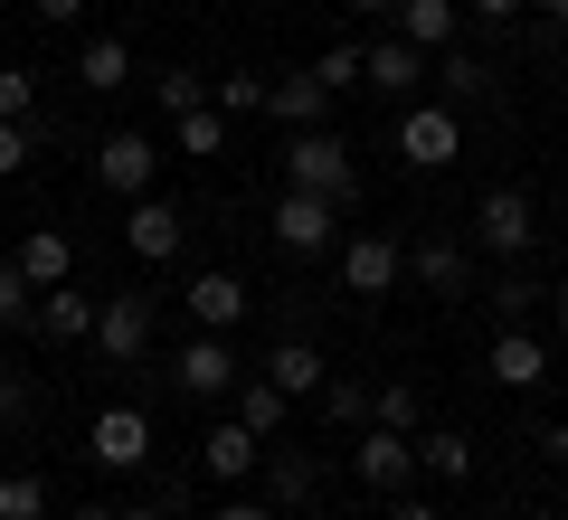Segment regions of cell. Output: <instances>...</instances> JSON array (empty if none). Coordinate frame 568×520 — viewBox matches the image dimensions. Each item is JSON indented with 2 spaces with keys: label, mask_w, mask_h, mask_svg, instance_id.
<instances>
[{
  "label": "cell",
  "mask_w": 568,
  "mask_h": 520,
  "mask_svg": "<svg viewBox=\"0 0 568 520\" xmlns=\"http://www.w3.org/2000/svg\"><path fill=\"white\" fill-rule=\"evenodd\" d=\"M284 190H313V200L351 208V200H361V171H351V142L332 133V123H304V133L284 142Z\"/></svg>",
  "instance_id": "6da1fadb"
},
{
  "label": "cell",
  "mask_w": 568,
  "mask_h": 520,
  "mask_svg": "<svg viewBox=\"0 0 568 520\" xmlns=\"http://www.w3.org/2000/svg\"><path fill=\"white\" fill-rule=\"evenodd\" d=\"M474 246H484V256H503V265H521L530 246H540V208H530V190H484V200H474Z\"/></svg>",
  "instance_id": "7a4b0ae2"
},
{
  "label": "cell",
  "mask_w": 568,
  "mask_h": 520,
  "mask_svg": "<svg viewBox=\"0 0 568 520\" xmlns=\"http://www.w3.org/2000/svg\"><path fill=\"white\" fill-rule=\"evenodd\" d=\"M455 152H465V114H455V104H417V114H398V161H407V171H446Z\"/></svg>",
  "instance_id": "3957f363"
},
{
  "label": "cell",
  "mask_w": 568,
  "mask_h": 520,
  "mask_svg": "<svg viewBox=\"0 0 568 520\" xmlns=\"http://www.w3.org/2000/svg\"><path fill=\"white\" fill-rule=\"evenodd\" d=\"M351 473H361L369 492L398 501L407 482H417V436H398V426H361V445H351Z\"/></svg>",
  "instance_id": "277c9868"
},
{
  "label": "cell",
  "mask_w": 568,
  "mask_h": 520,
  "mask_svg": "<svg viewBox=\"0 0 568 520\" xmlns=\"http://www.w3.org/2000/svg\"><path fill=\"white\" fill-rule=\"evenodd\" d=\"M85 340H95L114 369H133L142 350H152V294H104V303H95V332H85Z\"/></svg>",
  "instance_id": "5b68a950"
},
{
  "label": "cell",
  "mask_w": 568,
  "mask_h": 520,
  "mask_svg": "<svg viewBox=\"0 0 568 520\" xmlns=\"http://www.w3.org/2000/svg\"><path fill=\"white\" fill-rule=\"evenodd\" d=\"M265 227H275V246H284V256H323V246L342 237V208H332V200H313V190H284Z\"/></svg>",
  "instance_id": "8992f818"
},
{
  "label": "cell",
  "mask_w": 568,
  "mask_h": 520,
  "mask_svg": "<svg viewBox=\"0 0 568 520\" xmlns=\"http://www.w3.org/2000/svg\"><path fill=\"white\" fill-rule=\"evenodd\" d=\"M152 171H162V152H152L142 133H104L95 142V190H114V200H142Z\"/></svg>",
  "instance_id": "52a82bcc"
},
{
  "label": "cell",
  "mask_w": 568,
  "mask_h": 520,
  "mask_svg": "<svg viewBox=\"0 0 568 520\" xmlns=\"http://www.w3.org/2000/svg\"><path fill=\"white\" fill-rule=\"evenodd\" d=\"M171 379H181V398H227L246 369H237V350H227V332H200L181 360H171Z\"/></svg>",
  "instance_id": "ba28073f"
},
{
  "label": "cell",
  "mask_w": 568,
  "mask_h": 520,
  "mask_svg": "<svg viewBox=\"0 0 568 520\" xmlns=\"http://www.w3.org/2000/svg\"><path fill=\"white\" fill-rule=\"evenodd\" d=\"M181 237H190V218H181L171 200H152V190H142L133 218H123V246H133L142 265H171V256H181Z\"/></svg>",
  "instance_id": "9c48e42d"
},
{
  "label": "cell",
  "mask_w": 568,
  "mask_h": 520,
  "mask_svg": "<svg viewBox=\"0 0 568 520\" xmlns=\"http://www.w3.org/2000/svg\"><path fill=\"white\" fill-rule=\"evenodd\" d=\"M484 379H493V388H540V379H549V340L511 322V332L484 350Z\"/></svg>",
  "instance_id": "30bf717a"
},
{
  "label": "cell",
  "mask_w": 568,
  "mask_h": 520,
  "mask_svg": "<svg viewBox=\"0 0 568 520\" xmlns=\"http://www.w3.org/2000/svg\"><path fill=\"white\" fill-rule=\"evenodd\" d=\"M85 445H95V463H104V473H133V463L152 455V417H142V407H104Z\"/></svg>",
  "instance_id": "8fae6325"
},
{
  "label": "cell",
  "mask_w": 568,
  "mask_h": 520,
  "mask_svg": "<svg viewBox=\"0 0 568 520\" xmlns=\"http://www.w3.org/2000/svg\"><path fill=\"white\" fill-rule=\"evenodd\" d=\"M342 284H351L361 303H379L388 284H398V237H351V246H342Z\"/></svg>",
  "instance_id": "7c38bea8"
},
{
  "label": "cell",
  "mask_w": 568,
  "mask_h": 520,
  "mask_svg": "<svg viewBox=\"0 0 568 520\" xmlns=\"http://www.w3.org/2000/svg\"><path fill=\"white\" fill-rule=\"evenodd\" d=\"M256 379H275L284 398H323V379H332V369H323V350H313V340H275Z\"/></svg>",
  "instance_id": "4fadbf2b"
},
{
  "label": "cell",
  "mask_w": 568,
  "mask_h": 520,
  "mask_svg": "<svg viewBox=\"0 0 568 520\" xmlns=\"http://www.w3.org/2000/svg\"><path fill=\"white\" fill-rule=\"evenodd\" d=\"M190 322H200V332H237V322H246V284L237 275H190Z\"/></svg>",
  "instance_id": "5bb4252c"
},
{
  "label": "cell",
  "mask_w": 568,
  "mask_h": 520,
  "mask_svg": "<svg viewBox=\"0 0 568 520\" xmlns=\"http://www.w3.org/2000/svg\"><path fill=\"white\" fill-rule=\"evenodd\" d=\"M200 463H209V482H246V473H256V463H265V445L246 436L237 417H227V426H209V445H200Z\"/></svg>",
  "instance_id": "9a60e30c"
},
{
  "label": "cell",
  "mask_w": 568,
  "mask_h": 520,
  "mask_svg": "<svg viewBox=\"0 0 568 520\" xmlns=\"http://www.w3.org/2000/svg\"><path fill=\"white\" fill-rule=\"evenodd\" d=\"M10 265H20V284H29V294H48V284H67L77 246H67L58 227H29V237H20V256H10Z\"/></svg>",
  "instance_id": "2e32d148"
},
{
  "label": "cell",
  "mask_w": 568,
  "mask_h": 520,
  "mask_svg": "<svg viewBox=\"0 0 568 520\" xmlns=\"http://www.w3.org/2000/svg\"><path fill=\"white\" fill-rule=\"evenodd\" d=\"M361 85H388V95L426 85V48H407V39H379V48H361Z\"/></svg>",
  "instance_id": "e0dca14e"
},
{
  "label": "cell",
  "mask_w": 568,
  "mask_h": 520,
  "mask_svg": "<svg viewBox=\"0 0 568 520\" xmlns=\"http://www.w3.org/2000/svg\"><path fill=\"white\" fill-rule=\"evenodd\" d=\"M265 114H284L294 133H304V123H323V114H332V85L313 77V67H304V77H275V85H265Z\"/></svg>",
  "instance_id": "ac0fdd59"
},
{
  "label": "cell",
  "mask_w": 568,
  "mask_h": 520,
  "mask_svg": "<svg viewBox=\"0 0 568 520\" xmlns=\"http://www.w3.org/2000/svg\"><path fill=\"white\" fill-rule=\"evenodd\" d=\"M29 332H48V340H85V332H95V303H85L77 284H48L39 313H29Z\"/></svg>",
  "instance_id": "d6986e66"
},
{
  "label": "cell",
  "mask_w": 568,
  "mask_h": 520,
  "mask_svg": "<svg viewBox=\"0 0 568 520\" xmlns=\"http://www.w3.org/2000/svg\"><path fill=\"white\" fill-rule=\"evenodd\" d=\"M417 473L474 482V436H455V426H417Z\"/></svg>",
  "instance_id": "ffe728a7"
},
{
  "label": "cell",
  "mask_w": 568,
  "mask_h": 520,
  "mask_svg": "<svg viewBox=\"0 0 568 520\" xmlns=\"http://www.w3.org/2000/svg\"><path fill=\"white\" fill-rule=\"evenodd\" d=\"M227 398H237V426H246L256 445H275V436H284V407H294V398H284L275 379H237Z\"/></svg>",
  "instance_id": "44dd1931"
},
{
  "label": "cell",
  "mask_w": 568,
  "mask_h": 520,
  "mask_svg": "<svg viewBox=\"0 0 568 520\" xmlns=\"http://www.w3.org/2000/svg\"><path fill=\"white\" fill-rule=\"evenodd\" d=\"M398 39L426 48V58H436V48H455V0H398Z\"/></svg>",
  "instance_id": "7402d4cb"
},
{
  "label": "cell",
  "mask_w": 568,
  "mask_h": 520,
  "mask_svg": "<svg viewBox=\"0 0 568 520\" xmlns=\"http://www.w3.org/2000/svg\"><path fill=\"white\" fill-rule=\"evenodd\" d=\"M407 275H417L426 284V294H465V284H474V265H465V246H446V237H436V246H417V256H407Z\"/></svg>",
  "instance_id": "603a6c76"
},
{
  "label": "cell",
  "mask_w": 568,
  "mask_h": 520,
  "mask_svg": "<svg viewBox=\"0 0 568 520\" xmlns=\"http://www.w3.org/2000/svg\"><path fill=\"white\" fill-rule=\"evenodd\" d=\"M313 492H323L313 455H265V501H275V511H304Z\"/></svg>",
  "instance_id": "cb8c5ba5"
},
{
  "label": "cell",
  "mask_w": 568,
  "mask_h": 520,
  "mask_svg": "<svg viewBox=\"0 0 568 520\" xmlns=\"http://www.w3.org/2000/svg\"><path fill=\"white\" fill-rule=\"evenodd\" d=\"M77 77H85V85H95V95H114V85H123V77H133V48H123V39H114V29H95V39H85V48H77Z\"/></svg>",
  "instance_id": "d4e9b609"
},
{
  "label": "cell",
  "mask_w": 568,
  "mask_h": 520,
  "mask_svg": "<svg viewBox=\"0 0 568 520\" xmlns=\"http://www.w3.org/2000/svg\"><path fill=\"white\" fill-rule=\"evenodd\" d=\"M369 426H398V436H417V426H426L417 388H407V379H379V388H369Z\"/></svg>",
  "instance_id": "484cf974"
},
{
  "label": "cell",
  "mask_w": 568,
  "mask_h": 520,
  "mask_svg": "<svg viewBox=\"0 0 568 520\" xmlns=\"http://www.w3.org/2000/svg\"><path fill=\"white\" fill-rule=\"evenodd\" d=\"M530 303H549V284L530 275V265H503V275H493V313H503V322H521Z\"/></svg>",
  "instance_id": "4316f807"
},
{
  "label": "cell",
  "mask_w": 568,
  "mask_h": 520,
  "mask_svg": "<svg viewBox=\"0 0 568 520\" xmlns=\"http://www.w3.org/2000/svg\"><path fill=\"white\" fill-rule=\"evenodd\" d=\"M171 142H181V152H227V114H219V104H200V114H171Z\"/></svg>",
  "instance_id": "83f0119b"
},
{
  "label": "cell",
  "mask_w": 568,
  "mask_h": 520,
  "mask_svg": "<svg viewBox=\"0 0 568 520\" xmlns=\"http://www.w3.org/2000/svg\"><path fill=\"white\" fill-rule=\"evenodd\" d=\"M484 77H493V67H474L465 48H436V85H446L455 104H474V95H484Z\"/></svg>",
  "instance_id": "f1b7e54d"
},
{
  "label": "cell",
  "mask_w": 568,
  "mask_h": 520,
  "mask_svg": "<svg viewBox=\"0 0 568 520\" xmlns=\"http://www.w3.org/2000/svg\"><path fill=\"white\" fill-rule=\"evenodd\" d=\"M0 520H48V482L39 473H0Z\"/></svg>",
  "instance_id": "f546056e"
},
{
  "label": "cell",
  "mask_w": 568,
  "mask_h": 520,
  "mask_svg": "<svg viewBox=\"0 0 568 520\" xmlns=\"http://www.w3.org/2000/svg\"><path fill=\"white\" fill-rule=\"evenodd\" d=\"M29 313H39V294L20 284V265L0 256V332H29Z\"/></svg>",
  "instance_id": "4dcf8cb0"
},
{
  "label": "cell",
  "mask_w": 568,
  "mask_h": 520,
  "mask_svg": "<svg viewBox=\"0 0 568 520\" xmlns=\"http://www.w3.org/2000/svg\"><path fill=\"white\" fill-rule=\"evenodd\" d=\"M323 417L332 426H369V388L361 379H323Z\"/></svg>",
  "instance_id": "1f68e13d"
},
{
  "label": "cell",
  "mask_w": 568,
  "mask_h": 520,
  "mask_svg": "<svg viewBox=\"0 0 568 520\" xmlns=\"http://www.w3.org/2000/svg\"><path fill=\"white\" fill-rule=\"evenodd\" d=\"M265 85L275 77H219V114L237 123V114H265Z\"/></svg>",
  "instance_id": "d6a6232c"
},
{
  "label": "cell",
  "mask_w": 568,
  "mask_h": 520,
  "mask_svg": "<svg viewBox=\"0 0 568 520\" xmlns=\"http://www.w3.org/2000/svg\"><path fill=\"white\" fill-rule=\"evenodd\" d=\"M152 95H162V114H200V95H209V77H190V67H171V77L152 85Z\"/></svg>",
  "instance_id": "836d02e7"
},
{
  "label": "cell",
  "mask_w": 568,
  "mask_h": 520,
  "mask_svg": "<svg viewBox=\"0 0 568 520\" xmlns=\"http://www.w3.org/2000/svg\"><path fill=\"white\" fill-rule=\"evenodd\" d=\"M29 407H39V398H29V379H20V369H0V436H20Z\"/></svg>",
  "instance_id": "e575fe53"
},
{
  "label": "cell",
  "mask_w": 568,
  "mask_h": 520,
  "mask_svg": "<svg viewBox=\"0 0 568 520\" xmlns=\"http://www.w3.org/2000/svg\"><path fill=\"white\" fill-rule=\"evenodd\" d=\"M29 95H39V77L29 67H0V123H29Z\"/></svg>",
  "instance_id": "d590c367"
},
{
  "label": "cell",
  "mask_w": 568,
  "mask_h": 520,
  "mask_svg": "<svg viewBox=\"0 0 568 520\" xmlns=\"http://www.w3.org/2000/svg\"><path fill=\"white\" fill-rule=\"evenodd\" d=\"M313 77H323L332 95H342V85H361V48H323V58H313Z\"/></svg>",
  "instance_id": "8d00e7d4"
},
{
  "label": "cell",
  "mask_w": 568,
  "mask_h": 520,
  "mask_svg": "<svg viewBox=\"0 0 568 520\" xmlns=\"http://www.w3.org/2000/svg\"><path fill=\"white\" fill-rule=\"evenodd\" d=\"M20 161H29V123H0V181H10Z\"/></svg>",
  "instance_id": "74e56055"
},
{
  "label": "cell",
  "mask_w": 568,
  "mask_h": 520,
  "mask_svg": "<svg viewBox=\"0 0 568 520\" xmlns=\"http://www.w3.org/2000/svg\"><path fill=\"white\" fill-rule=\"evenodd\" d=\"M29 10H39L48 29H77V20H85V0H29Z\"/></svg>",
  "instance_id": "f35d334b"
},
{
  "label": "cell",
  "mask_w": 568,
  "mask_h": 520,
  "mask_svg": "<svg viewBox=\"0 0 568 520\" xmlns=\"http://www.w3.org/2000/svg\"><path fill=\"white\" fill-rule=\"evenodd\" d=\"M209 520H275V501H246V492H237V501H219Z\"/></svg>",
  "instance_id": "ab89813d"
},
{
  "label": "cell",
  "mask_w": 568,
  "mask_h": 520,
  "mask_svg": "<svg viewBox=\"0 0 568 520\" xmlns=\"http://www.w3.org/2000/svg\"><path fill=\"white\" fill-rule=\"evenodd\" d=\"M388 520H446V511H436V501H407V492H398V511H388Z\"/></svg>",
  "instance_id": "60d3db41"
},
{
  "label": "cell",
  "mask_w": 568,
  "mask_h": 520,
  "mask_svg": "<svg viewBox=\"0 0 568 520\" xmlns=\"http://www.w3.org/2000/svg\"><path fill=\"white\" fill-rule=\"evenodd\" d=\"M511 10H521V0H474V20H511Z\"/></svg>",
  "instance_id": "b9f144b4"
},
{
  "label": "cell",
  "mask_w": 568,
  "mask_h": 520,
  "mask_svg": "<svg viewBox=\"0 0 568 520\" xmlns=\"http://www.w3.org/2000/svg\"><path fill=\"white\" fill-rule=\"evenodd\" d=\"M540 455H549V463H568V426H549V445H540Z\"/></svg>",
  "instance_id": "7bdbcfd3"
},
{
  "label": "cell",
  "mask_w": 568,
  "mask_h": 520,
  "mask_svg": "<svg viewBox=\"0 0 568 520\" xmlns=\"http://www.w3.org/2000/svg\"><path fill=\"white\" fill-rule=\"evenodd\" d=\"M114 520H171V511H162V501H133V511H114Z\"/></svg>",
  "instance_id": "ee69618b"
},
{
  "label": "cell",
  "mask_w": 568,
  "mask_h": 520,
  "mask_svg": "<svg viewBox=\"0 0 568 520\" xmlns=\"http://www.w3.org/2000/svg\"><path fill=\"white\" fill-rule=\"evenodd\" d=\"M549 313H559V332H568V284H549Z\"/></svg>",
  "instance_id": "f6af8a7d"
},
{
  "label": "cell",
  "mask_w": 568,
  "mask_h": 520,
  "mask_svg": "<svg viewBox=\"0 0 568 520\" xmlns=\"http://www.w3.org/2000/svg\"><path fill=\"white\" fill-rule=\"evenodd\" d=\"M540 10H549V29H568V0H540Z\"/></svg>",
  "instance_id": "bcb514c9"
},
{
  "label": "cell",
  "mask_w": 568,
  "mask_h": 520,
  "mask_svg": "<svg viewBox=\"0 0 568 520\" xmlns=\"http://www.w3.org/2000/svg\"><path fill=\"white\" fill-rule=\"evenodd\" d=\"M351 10H398V0H351Z\"/></svg>",
  "instance_id": "7dc6e473"
},
{
  "label": "cell",
  "mask_w": 568,
  "mask_h": 520,
  "mask_svg": "<svg viewBox=\"0 0 568 520\" xmlns=\"http://www.w3.org/2000/svg\"><path fill=\"white\" fill-rule=\"evenodd\" d=\"M530 520H559V511H530Z\"/></svg>",
  "instance_id": "c3c4849f"
}]
</instances>
